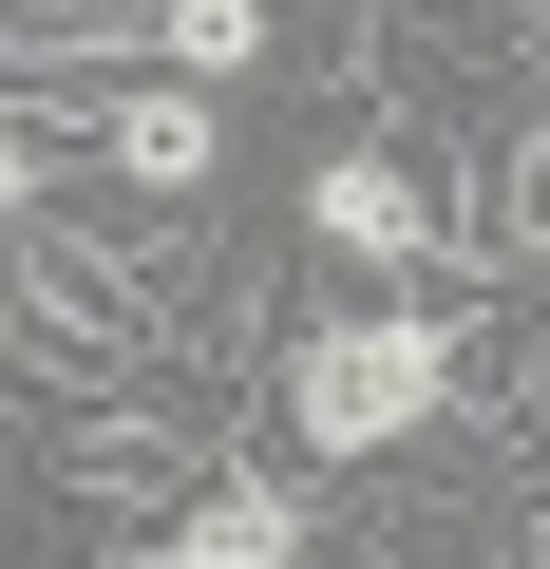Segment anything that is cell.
<instances>
[{"label":"cell","mask_w":550,"mask_h":569,"mask_svg":"<svg viewBox=\"0 0 550 569\" xmlns=\"http://www.w3.org/2000/svg\"><path fill=\"white\" fill-rule=\"evenodd\" d=\"M266 399H286V437H304V456H399V437H437V418L474 399V323H456V305H361V323H304Z\"/></svg>","instance_id":"obj_1"},{"label":"cell","mask_w":550,"mask_h":569,"mask_svg":"<svg viewBox=\"0 0 550 569\" xmlns=\"http://www.w3.org/2000/svg\"><path fill=\"white\" fill-rule=\"evenodd\" d=\"M304 247H342V266H474V247H456V190H437L418 152H380V133H342V152L304 171Z\"/></svg>","instance_id":"obj_2"},{"label":"cell","mask_w":550,"mask_h":569,"mask_svg":"<svg viewBox=\"0 0 550 569\" xmlns=\"http://www.w3.org/2000/svg\"><path fill=\"white\" fill-rule=\"evenodd\" d=\"M304 550H323V512H304L286 475H247V456H228L209 493H171L152 531H114V569H304Z\"/></svg>","instance_id":"obj_3"},{"label":"cell","mask_w":550,"mask_h":569,"mask_svg":"<svg viewBox=\"0 0 550 569\" xmlns=\"http://www.w3.org/2000/svg\"><path fill=\"white\" fill-rule=\"evenodd\" d=\"M96 152H114V190L190 209V190L228 171V96H171V77H152V96H114V114H96Z\"/></svg>","instance_id":"obj_4"},{"label":"cell","mask_w":550,"mask_h":569,"mask_svg":"<svg viewBox=\"0 0 550 569\" xmlns=\"http://www.w3.org/2000/svg\"><path fill=\"white\" fill-rule=\"evenodd\" d=\"M437 190H456V247H474V266H531V284H550V114L493 133V152L437 171Z\"/></svg>","instance_id":"obj_5"},{"label":"cell","mask_w":550,"mask_h":569,"mask_svg":"<svg viewBox=\"0 0 550 569\" xmlns=\"http://www.w3.org/2000/svg\"><path fill=\"white\" fill-rule=\"evenodd\" d=\"M133 58H152L171 96H209V77H266V58H286V0H152V20H133Z\"/></svg>","instance_id":"obj_6"},{"label":"cell","mask_w":550,"mask_h":569,"mask_svg":"<svg viewBox=\"0 0 550 569\" xmlns=\"http://www.w3.org/2000/svg\"><path fill=\"white\" fill-rule=\"evenodd\" d=\"M39 190H58V114H0V247L39 228Z\"/></svg>","instance_id":"obj_7"},{"label":"cell","mask_w":550,"mask_h":569,"mask_svg":"<svg viewBox=\"0 0 550 569\" xmlns=\"http://www.w3.org/2000/svg\"><path fill=\"white\" fill-rule=\"evenodd\" d=\"M0 20H114V0H0Z\"/></svg>","instance_id":"obj_8"}]
</instances>
